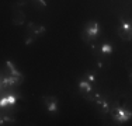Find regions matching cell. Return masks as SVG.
<instances>
[{
    "label": "cell",
    "mask_w": 132,
    "mask_h": 126,
    "mask_svg": "<svg viewBox=\"0 0 132 126\" xmlns=\"http://www.w3.org/2000/svg\"><path fill=\"white\" fill-rule=\"evenodd\" d=\"M3 122H4V121H3L2 118H0V125H4V123H3Z\"/></svg>",
    "instance_id": "cell-20"
},
{
    "label": "cell",
    "mask_w": 132,
    "mask_h": 126,
    "mask_svg": "<svg viewBox=\"0 0 132 126\" xmlns=\"http://www.w3.org/2000/svg\"><path fill=\"white\" fill-rule=\"evenodd\" d=\"M44 101L46 102V108L49 112H58V100L55 97H44Z\"/></svg>",
    "instance_id": "cell-2"
},
{
    "label": "cell",
    "mask_w": 132,
    "mask_h": 126,
    "mask_svg": "<svg viewBox=\"0 0 132 126\" xmlns=\"http://www.w3.org/2000/svg\"><path fill=\"white\" fill-rule=\"evenodd\" d=\"M111 115L115 121H119V122H127L131 119L129 109H124V108H119V106H115V108L111 109Z\"/></svg>",
    "instance_id": "cell-1"
},
{
    "label": "cell",
    "mask_w": 132,
    "mask_h": 126,
    "mask_svg": "<svg viewBox=\"0 0 132 126\" xmlns=\"http://www.w3.org/2000/svg\"><path fill=\"white\" fill-rule=\"evenodd\" d=\"M122 28H125V30H132L131 24H128V23H122Z\"/></svg>",
    "instance_id": "cell-15"
},
{
    "label": "cell",
    "mask_w": 132,
    "mask_h": 126,
    "mask_svg": "<svg viewBox=\"0 0 132 126\" xmlns=\"http://www.w3.org/2000/svg\"><path fill=\"white\" fill-rule=\"evenodd\" d=\"M17 4H18V6H24V4H26V2H24V0H18Z\"/></svg>",
    "instance_id": "cell-18"
},
{
    "label": "cell",
    "mask_w": 132,
    "mask_h": 126,
    "mask_svg": "<svg viewBox=\"0 0 132 126\" xmlns=\"http://www.w3.org/2000/svg\"><path fill=\"white\" fill-rule=\"evenodd\" d=\"M38 2H39L42 6H46V2H45V0H38Z\"/></svg>",
    "instance_id": "cell-19"
},
{
    "label": "cell",
    "mask_w": 132,
    "mask_h": 126,
    "mask_svg": "<svg viewBox=\"0 0 132 126\" xmlns=\"http://www.w3.org/2000/svg\"><path fill=\"white\" fill-rule=\"evenodd\" d=\"M81 38H83V41H84L86 43H90V41H92V37H90L89 34L86 32V31H84L83 34H81Z\"/></svg>",
    "instance_id": "cell-12"
},
{
    "label": "cell",
    "mask_w": 132,
    "mask_h": 126,
    "mask_svg": "<svg viewBox=\"0 0 132 126\" xmlns=\"http://www.w3.org/2000/svg\"><path fill=\"white\" fill-rule=\"evenodd\" d=\"M7 102L10 104V105H14V104L17 102V98H15V95H11V94H10V95L7 97Z\"/></svg>",
    "instance_id": "cell-13"
},
{
    "label": "cell",
    "mask_w": 132,
    "mask_h": 126,
    "mask_svg": "<svg viewBox=\"0 0 132 126\" xmlns=\"http://www.w3.org/2000/svg\"><path fill=\"white\" fill-rule=\"evenodd\" d=\"M79 88L83 91H86V93H90V91H92V86H90V83H87V81H81L79 84Z\"/></svg>",
    "instance_id": "cell-8"
},
{
    "label": "cell",
    "mask_w": 132,
    "mask_h": 126,
    "mask_svg": "<svg viewBox=\"0 0 132 126\" xmlns=\"http://www.w3.org/2000/svg\"><path fill=\"white\" fill-rule=\"evenodd\" d=\"M94 101H96L97 105H103V104H105V100L103 98L100 94H96V95H94Z\"/></svg>",
    "instance_id": "cell-10"
},
{
    "label": "cell",
    "mask_w": 132,
    "mask_h": 126,
    "mask_svg": "<svg viewBox=\"0 0 132 126\" xmlns=\"http://www.w3.org/2000/svg\"><path fill=\"white\" fill-rule=\"evenodd\" d=\"M3 121H4V122H11V123H13L14 119H13V118H10V116H6V118L3 119Z\"/></svg>",
    "instance_id": "cell-16"
},
{
    "label": "cell",
    "mask_w": 132,
    "mask_h": 126,
    "mask_svg": "<svg viewBox=\"0 0 132 126\" xmlns=\"http://www.w3.org/2000/svg\"><path fill=\"white\" fill-rule=\"evenodd\" d=\"M118 34H119V38L124 39V41H131L132 39V30H125V28L119 27Z\"/></svg>",
    "instance_id": "cell-5"
},
{
    "label": "cell",
    "mask_w": 132,
    "mask_h": 126,
    "mask_svg": "<svg viewBox=\"0 0 132 126\" xmlns=\"http://www.w3.org/2000/svg\"><path fill=\"white\" fill-rule=\"evenodd\" d=\"M84 31H86L90 37H97V34H98V24H97L96 21H90Z\"/></svg>",
    "instance_id": "cell-4"
},
{
    "label": "cell",
    "mask_w": 132,
    "mask_h": 126,
    "mask_svg": "<svg viewBox=\"0 0 132 126\" xmlns=\"http://www.w3.org/2000/svg\"><path fill=\"white\" fill-rule=\"evenodd\" d=\"M24 18H26V15H24L23 11H15L13 14V24L14 25H23Z\"/></svg>",
    "instance_id": "cell-6"
},
{
    "label": "cell",
    "mask_w": 132,
    "mask_h": 126,
    "mask_svg": "<svg viewBox=\"0 0 132 126\" xmlns=\"http://www.w3.org/2000/svg\"><path fill=\"white\" fill-rule=\"evenodd\" d=\"M6 65H7V67L10 69V71H11V76H15V77H23L21 76V73H18L17 70H15V67H14V65L11 62H6Z\"/></svg>",
    "instance_id": "cell-7"
},
{
    "label": "cell",
    "mask_w": 132,
    "mask_h": 126,
    "mask_svg": "<svg viewBox=\"0 0 132 126\" xmlns=\"http://www.w3.org/2000/svg\"><path fill=\"white\" fill-rule=\"evenodd\" d=\"M87 78H89L90 81H94V74H87Z\"/></svg>",
    "instance_id": "cell-17"
},
{
    "label": "cell",
    "mask_w": 132,
    "mask_h": 126,
    "mask_svg": "<svg viewBox=\"0 0 132 126\" xmlns=\"http://www.w3.org/2000/svg\"><path fill=\"white\" fill-rule=\"evenodd\" d=\"M101 52H103V53H111V52H112L111 45H108V43H104V45L101 46Z\"/></svg>",
    "instance_id": "cell-11"
},
{
    "label": "cell",
    "mask_w": 132,
    "mask_h": 126,
    "mask_svg": "<svg viewBox=\"0 0 132 126\" xmlns=\"http://www.w3.org/2000/svg\"><path fill=\"white\" fill-rule=\"evenodd\" d=\"M45 31H46V28H45V27H38L37 30H34V38L41 37L42 34H45Z\"/></svg>",
    "instance_id": "cell-9"
},
{
    "label": "cell",
    "mask_w": 132,
    "mask_h": 126,
    "mask_svg": "<svg viewBox=\"0 0 132 126\" xmlns=\"http://www.w3.org/2000/svg\"><path fill=\"white\" fill-rule=\"evenodd\" d=\"M23 80H24L23 77H15V76L4 77V78H3V86H4V87H7V86H18Z\"/></svg>",
    "instance_id": "cell-3"
},
{
    "label": "cell",
    "mask_w": 132,
    "mask_h": 126,
    "mask_svg": "<svg viewBox=\"0 0 132 126\" xmlns=\"http://www.w3.org/2000/svg\"><path fill=\"white\" fill-rule=\"evenodd\" d=\"M7 97H2V98H0V108H3V106H6L7 105Z\"/></svg>",
    "instance_id": "cell-14"
}]
</instances>
